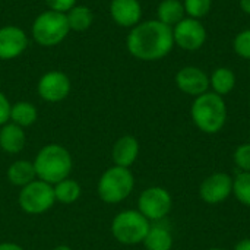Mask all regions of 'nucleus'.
<instances>
[{"mask_svg":"<svg viewBox=\"0 0 250 250\" xmlns=\"http://www.w3.org/2000/svg\"><path fill=\"white\" fill-rule=\"evenodd\" d=\"M129 53L142 62H157L167 57L173 47V28L158 19L141 21L133 26L126 38Z\"/></svg>","mask_w":250,"mask_h":250,"instance_id":"1","label":"nucleus"},{"mask_svg":"<svg viewBox=\"0 0 250 250\" xmlns=\"http://www.w3.org/2000/svg\"><path fill=\"white\" fill-rule=\"evenodd\" d=\"M34 168L37 179L56 185L67 177H70L73 160L67 148L59 144L44 145L34 158Z\"/></svg>","mask_w":250,"mask_h":250,"instance_id":"2","label":"nucleus"},{"mask_svg":"<svg viewBox=\"0 0 250 250\" xmlns=\"http://www.w3.org/2000/svg\"><path fill=\"white\" fill-rule=\"evenodd\" d=\"M190 116L201 132L207 135L218 133L226 126L229 117L224 97L212 91L196 97L190 107Z\"/></svg>","mask_w":250,"mask_h":250,"instance_id":"3","label":"nucleus"},{"mask_svg":"<svg viewBox=\"0 0 250 250\" xmlns=\"http://www.w3.org/2000/svg\"><path fill=\"white\" fill-rule=\"evenodd\" d=\"M135 189V177L130 168L113 166L107 168L97 185L98 196L103 202L108 205H116L123 202L130 196Z\"/></svg>","mask_w":250,"mask_h":250,"instance_id":"4","label":"nucleus"},{"mask_svg":"<svg viewBox=\"0 0 250 250\" xmlns=\"http://www.w3.org/2000/svg\"><path fill=\"white\" fill-rule=\"evenodd\" d=\"M151 223L138 209L120 211L111 221L113 237L126 246L139 245L145 240Z\"/></svg>","mask_w":250,"mask_h":250,"instance_id":"5","label":"nucleus"},{"mask_svg":"<svg viewBox=\"0 0 250 250\" xmlns=\"http://www.w3.org/2000/svg\"><path fill=\"white\" fill-rule=\"evenodd\" d=\"M70 28L66 13L45 10L38 15L32 23L31 32L34 40L42 47H54L60 44L69 34Z\"/></svg>","mask_w":250,"mask_h":250,"instance_id":"6","label":"nucleus"},{"mask_svg":"<svg viewBox=\"0 0 250 250\" xmlns=\"http://www.w3.org/2000/svg\"><path fill=\"white\" fill-rule=\"evenodd\" d=\"M18 204L21 209L29 215H40L47 212L56 204L53 185L35 179L29 185L21 188V192L18 195Z\"/></svg>","mask_w":250,"mask_h":250,"instance_id":"7","label":"nucleus"},{"mask_svg":"<svg viewBox=\"0 0 250 250\" xmlns=\"http://www.w3.org/2000/svg\"><path fill=\"white\" fill-rule=\"evenodd\" d=\"M173 207L171 195L161 186H151L142 190L138 198V211L151 223L164 220Z\"/></svg>","mask_w":250,"mask_h":250,"instance_id":"8","label":"nucleus"},{"mask_svg":"<svg viewBox=\"0 0 250 250\" xmlns=\"http://www.w3.org/2000/svg\"><path fill=\"white\" fill-rule=\"evenodd\" d=\"M208 34L205 25L199 19L185 18L176 26H173V40L174 45L186 51L201 50L207 42Z\"/></svg>","mask_w":250,"mask_h":250,"instance_id":"9","label":"nucleus"},{"mask_svg":"<svg viewBox=\"0 0 250 250\" xmlns=\"http://www.w3.org/2000/svg\"><path fill=\"white\" fill-rule=\"evenodd\" d=\"M70 79L60 70H50L38 81V95L47 103H60L70 94Z\"/></svg>","mask_w":250,"mask_h":250,"instance_id":"10","label":"nucleus"},{"mask_svg":"<svg viewBox=\"0 0 250 250\" xmlns=\"http://www.w3.org/2000/svg\"><path fill=\"white\" fill-rule=\"evenodd\" d=\"M233 195V177L227 173H214L199 186V198L208 205H218Z\"/></svg>","mask_w":250,"mask_h":250,"instance_id":"11","label":"nucleus"},{"mask_svg":"<svg viewBox=\"0 0 250 250\" xmlns=\"http://www.w3.org/2000/svg\"><path fill=\"white\" fill-rule=\"evenodd\" d=\"M176 86L186 95L199 97L209 91V76L198 66L182 67L174 78Z\"/></svg>","mask_w":250,"mask_h":250,"instance_id":"12","label":"nucleus"},{"mask_svg":"<svg viewBox=\"0 0 250 250\" xmlns=\"http://www.w3.org/2000/svg\"><path fill=\"white\" fill-rule=\"evenodd\" d=\"M28 47V37L19 26L7 25L0 28V60L19 57Z\"/></svg>","mask_w":250,"mask_h":250,"instance_id":"13","label":"nucleus"},{"mask_svg":"<svg viewBox=\"0 0 250 250\" xmlns=\"http://www.w3.org/2000/svg\"><path fill=\"white\" fill-rule=\"evenodd\" d=\"M111 19L123 28H133L142 19V6L139 0H111Z\"/></svg>","mask_w":250,"mask_h":250,"instance_id":"14","label":"nucleus"},{"mask_svg":"<svg viewBox=\"0 0 250 250\" xmlns=\"http://www.w3.org/2000/svg\"><path fill=\"white\" fill-rule=\"evenodd\" d=\"M139 157V142L132 135L120 136L111 149V160L114 166L129 168Z\"/></svg>","mask_w":250,"mask_h":250,"instance_id":"15","label":"nucleus"},{"mask_svg":"<svg viewBox=\"0 0 250 250\" xmlns=\"http://www.w3.org/2000/svg\"><path fill=\"white\" fill-rule=\"evenodd\" d=\"M26 144V136L23 127L7 122L0 127V149L6 154H19Z\"/></svg>","mask_w":250,"mask_h":250,"instance_id":"16","label":"nucleus"},{"mask_svg":"<svg viewBox=\"0 0 250 250\" xmlns=\"http://www.w3.org/2000/svg\"><path fill=\"white\" fill-rule=\"evenodd\" d=\"M6 177H7L10 185L18 186V188H23V186L29 185L31 182H34L37 179L34 163L28 161V160H16V161H13L7 167Z\"/></svg>","mask_w":250,"mask_h":250,"instance_id":"17","label":"nucleus"},{"mask_svg":"<svg viewBox=\"0 0 250 250\" xmlns=\"http://www.w3.org/2000/svg\"><path fill=\"white\" fill-rule=\"evenodd\" d=\"M236 81V73L230 67L221 66L214 69L209 75V88L212 89V92L226 97L234 89Z\"/></svg>","mask_w":250,"mask_h":250,"instance_id":"18","label":"nucleus"},{"mask_svg":"<svg viewBox=\"0 0 250 250\" xmlns=\"http://www.w3.org/2000/svg\"><path fill=\"white\" fill-rule=\"evenodd\" d=\"M185 18L186 12L182 0H163L157 7V19L170 28L176 26Z\"/></svg>","mask_w":250,"mask_h":250,"instance_id":"19","label":"nucleus"},{"mask_svg":"<svg viewBox=\"0 0 250 250\" xmlns=\"http://www.w3.org/2000/svg\"><path fill=\"white\" fill-rule=\"evenodd\" d=\"M142 243L146 250H171L173 236L167 227L155 224L149 227V231Z\"/></svg>","mask_w":250,"mask_h":250,"instance_id":"20","label":"nucleus"},{"mask_svg":"<svg viewBox=\"0 0 250 250\" xmlns=\"http://www.w3.org/2000/svg\"><path fill=\"white\" fill-rule=\"evenodd\" d=\"M38 119L37 107L29 101H18L10 108V120L12 123L21 126V127H29L32 126Z\"/></svg>","mask_w":250,"mask_h":250,"instance_id":"21","label":"nucleus"},{"mask_svg":"<svg viewBox=\"0 0 250 250\" xmlns=\"http://www.w3.org/2000/svg\"><path fill=\"white\" fill-rule=\"evenodd\" d=\"M53 189H54L56 202H60L63 205L75 204L82 195V186L79 185V182H76L70 177L53 185Z\"/></svg>","mask_w":250,"mask_h":250,"instance_id":"22","label":"nucleus"},{"mask_svg":"<svg viewBox=\"0 0 250 250\" xmlns=\"http://www.w3.org/2000/svg\"><path fill=\"white\" fill-rule=\"evenodd\" d=\"M66 19L69 23V28L72 31H78L82 32L85 29H88L92 22H94V13L88 6H78L75 4L67 13H66Z\"/></svg>","mask_w":250,"mask_h":250,"instance_id":"23","label":"nucleus"},{"mask_svg":"<svg viewBox=\"0 0 250 250\" xmlns=\"http://www.w3.org/2000/svg\"><path fill=\"white\" fill-rule=\"evenodd\" d=\"M233 195L242 205L250 208V173L240 171L233 179Z\"/></svg>","mask_w":250,"mask_h":250,"instance_id":"24","label":"nucleus"},{"mask_svg":"<svg viewBox=\"0 0 250 250\" xmlns=\"http://www.w3.org/2000/svg\"><path fill=\"white\" fill-rule=\"evenodd\" d=\"M183 7L188 18L201 21L209 13L212 7V0H183Z\"/></svg>","mask_w":250,"mask_h":250,"instance_id":"25","label":"nucleus"},{"mask_svg":"<svg viewBox=\"0 0 250 250\" xmlns=\"http://www.w3.org/2000/svg\"><path fill=\"white\" fill-rule=\"evenodd\" d=\"M233 50H234V53L239 57L250 62V28L249 29L240 31L234 37V40H233Z\"/></svg>","mask_w":250,"mask_h":250,"instance_id":"26","label":"nucleus"},{"mask_svg":"<svg viewBox=\"0 0 250 250\" xmlns=\"http://www.w3.org/2000/svg\"><path fill=\"white\" fill-rule=\"evenodd\" d=\"M233 160L236 167L240 171L250 173V142L249 144H242L236 148L233 154Z\"/></svg>","mask_w":250,"mask_h":250,"instance_id":"27","label":"nucleus"},{"mask_svg":"<svg viewBox=\"0 0 250 250\" xmlns=\"http://www.w3.org/2000/svg\"><path fill=\"white\" fill-rule=\"evenodd\" d=\"M44 1L50 10L59 13H67L76 4V0H44Z\"/></svg>","mask_w":250,"mask_h":250,"instance_id":"28","label":"nucleus"},{"mask_svg":"<svg viewBox=\"0 0 250 250\" xmlns=\"http://www.w3.org/2000/svg\"><path fill=\"white\" fill-rule=\"evenodd\" d=\"M10 108L12 104L9 103L7 97L0 91V127L10 120Z\"/></svg>","mask_w":250,"mask_h":250,"instance_id":"29","label":"nucleus"},{"mask_svg":"<svg viewBox=\"0 0 250 250\" xmlns=\"http://www.w3.org/2000/svg\"><path fill=\"white\" fill-rule=\"evenodd\" d=\"M0 250H25L22 246L12 243V242H3L0 243Z\"/></svg>","mask_w":250,"mask_h":250,"instance_id":"30","label":"nucleus"},{"mask_svg":"<svg viewBox=\"0 0 250 250\" xmlns=\"http://www.w3.org/2000/svg\"><path fill=\"white\" fill-rule=\"evenodd\" d=\"M234 250H250V239H243L240 240L236 246Z\"/></svg>","mask_w":250,"mask_h":250,"instance_id":"31","label":"nucleus"},{"mask_svg":"<svg viewBox=\"0 0 250 250\" xmlns=\"http://www.w3.org/2000/svg\"><path fill=\"white\" fill-rule=\"evenodd\" d=\"M239 4H240V9L243 10V13L250 16V0H239Z\"/></svg>","mask_w":250,"mask_h":250,"instance_id":"32","label":"nucleus"},{"mask_svg":"<svg viewBox=\"0 0 250 250\" xmlns=\"http://www.w3.org/2000/svg\"><path fill=\"white\" fill-rule=\"evenodd\" d=\"M53 250H72V248H69L66 245H59V246H56Z\"/></svg>","mask_w":250,"mask_h":250,"instance_id":"33","label":"nucleus"},{"mask_svg":"<svg viewBox=\"0 0 250 250\" xmlns=\"http://www.w3.org/2000/svg\"><path fill=\"white\" fill-rule=\"evenodd\" d=\"M208 250H224V249H221V248H211V249H208Z\"/></svg>","mask_w":250,"mask_h":250,"instance_id":"34","label":"nucleus"},{"mask_svg":"<svg viewBox=\"0 0 250 250\" xmlns=\"http://www.w3.org/2000/svg\"><path fill=\"white\" fill-rule=\"evenodd\" d=\"M249 72H250V66H249Z\"/></svg>","mask_w":250,"mask_h":250,"instance_id":"35","label":"nucleus"},{"mask_svg":"<svg viewBox=\"0 0 250 250\" xmlns=\"http://www.w3.org/2000/svg\"><path fill=\"white\" fill-rule=\"evenodd\" d=\"M249 103H250V98H249Z\"/></svg>","mask_w":250,"mask_h":250,"instance_id":"36","label":"nucleus"},{"mask_svg":"<svg viewBox=\"0 0 250 250\" xmlns=\"http://www.w3.org/2000/svg\"><path fill=\"white\" fill-rule=\"evenodd\" d=\"M221 1H224V0H221Z\"/></svg>","mask_w":250,"mask_h":250,"instance_id":"37","label":"nucleus"}]
</instances>
